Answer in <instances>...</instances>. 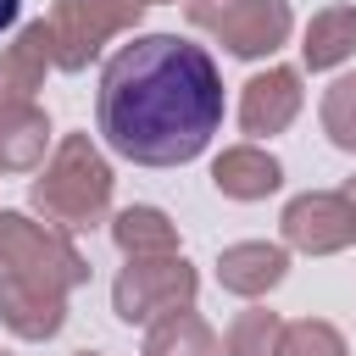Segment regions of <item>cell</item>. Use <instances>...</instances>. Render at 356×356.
<instances>
[{
    "label": "cell",
    "instance_id": "6da1fadb",
    "mask_svg": "<svg viewBox=\"0 0 356 356\" xmlns=\"http://www.w3.org/2000/svg\"><path fill=\"white\" fill-rule=\"evenodd\" d=\"M95 117L122 161L184 167L211 145L222 122L217 61L178 33H139L106 61Z\"/></svg>",
    "mask_w": 356,
    "mask_h": 356
},
{
    "label": "cell",
    "instance_id": "7a4b0ae2",
    "mask_svg": "<svg viewBox=\"0 0 356 356\" xmlns=\"http://www.w3.org/2000/svg\"><path fill=\"white\" fill-rule=\"evenodd\" d=\"M111 184H117V178H111V161L95 150V139H89V134H67V139L56 145V156L39 167L28 200H33V211H39L50 228L83 234V228H95V222L106 217Z\"/></svg>",
    "mask_w": 356,
    "mask_h": 356
},
{
    "label": "cell",
    "instance_id": "3957f363",
    "mask_svg": "<svg viewBox=\"0 0 356 356\" xmlns=\"http://www.w3.org/2000/svg\"><path fill=\"white\" fill-rule=\"evenodd\" d=\"M0 284H33L67 295L89 284V261L61 228L33 222L22 211H0Z\"/></svg>",
    "mask_w": 356,
    "mask_h": 356
},
{
    "label": "cell",
    "instance_id": "277c9868",
    "mask_svg": "<svg viewBox=\"0 0 356 356\" xmlns=\"http://www.w3.org/2000/svg\"><path fill=\"white\" fill-rule=\"evenodd\" d=\"M200 295V273L178 256H134L117 284H111V306L122 323H161L172 312H189Z\"/></svg>",
    "mask_w": 356,
    "mask_h": 356
},
{
    "label": "cell",
    "instance_id": "5b68a950",
    "mask_svg": "<svg viewBox=\"0 0 356 356\" xmlns=\"http://www.w3.org/2000/svg\"><path fill=\"white\" fill-rule=\"evenodd\" d=\"M145 0H56L50 6V50L61 72H83L117 33H134Z\"/></svg>",
    "mask_w": 356,
    "mask_h": 356
},
{
    "label": "cell",
    "instance_id": "8992f818",
    "mask_svg": "<svg viewBox=\"0 0 356 356\" xmlns=\"http://www.w3.org/2000/svg\"><path fill=\"white\" fill-rule=\"evenodd\" d=\"M184 17L200 33H211L217 44H228L234 56H245V61L273 56L295 28L289 0H189Z\"/></svg>",
    "mask_w": 356,
    "mask_h": 356
},
{
    "label": "cell",
    "instance_id": "52a82bcc",
    "mask_svg": "<svg viewBox=\"0 0 356 356\" xmlns=\"http://www.w3.org/2000/svg\"><path fill=\"white\" fill-rule=\"evenodd\" d=\"M278 228H284V245H295L306 256H334V250L356 245V211H350V200L339 189H306V195H295L284 206Z\"/></svg>",
    "mask_w": 356,
    "mask_h": 356
},
{
    "label": "cell",
    "instance_id": "ba28073f",
    "mask_svg": "<svg viewBox=\"0 0 356 356\" xmlns=\"http://www.w3.org/2000/svg\"><path fill=\"white\" fill-rule=\"evenodd\" d=\"M300 100H306L300 72H295V67H267V72H256V78L239 89V128L256 134V139L284 134V128L300 117Z\"/></svg>",
    "mask_w": 356,
    "mask_h": 356
},
{
    "label": "cell",
    "instance_id": "9c48e42d",
    "mask_svg": "<svg viewBox=\"0 0 356 356\" xmlns=\"http://www.w3.org/2000/svg\"><path fill=\"white\" fill-rule=\"evenodd\" d=\"M284 273H289V250L273 245V239H239V245H222L217 250V284L228 295L256 300V295L278 289Z\"/></svg>",
    "mask_w": 356,
    "mask_h": 356
},
{
    "label": "cell",
    "instance_id": "30bf717a",
    "mask_svg": "<svg viewBox=\"0 0 356 356\" xmlns=\"http://www.w3.org/2000/svg\"><path fill=\"white\" fill-rule=\"evenodd\" d=\"M56 67V50H50V22H28L6 50H0V106H22L33 100V89L44 83V72Z\"/></svg>",
    "mask_w": 356,
    "mask_h": 356
},
{
    "label": "cell",
    "instance_id": "8fae6325",
    "mask_svg": "<svg viewBox=\"0 0 356 356\" xmlns=\"http://www.w3.org/2000/svg\"><path fill=\"white\" fill-rule=\"evenodd\" d=\"M211 184H217V195H228V200H267V195L284 184V167H278V156L261 150V145H228V150L211 161Z\"/></svg>",
    "mask_w": 356,
    "mask_h": 356
},
{
    "label": "cell",
    "instance_id": "7c38bea8",
    "mask_svg": "<svg viewBox=\"0 0 356 356\" xmlns=\"http://www.w3.org/2000/svg\"><path fill=\"white\" fill-rule=\"evenodd\" d=\"M0 323L17 339H56L67 323V295L33 284H0Z\"/></svg>",
    "mask_w": 356,
    "mask_h": 356
},
{
    "label": "cell",
    "instance_id": "4fadbf2b",
    "mask_svg": "<svg viewBox=\"0 0 356 356\" xmlns=\"http://www.w3.org/2000/svg\"><path fill=\"white\" fill-rule=\"evenodd\" d=\"M50 145V117L22 100V106H0V172H33L44 161Z\"/></svg>",
    "mask_w": 356,
    "mask_h": 356
},
{
    "label": "cell",
    "instance_id": "5bb4252c",
    "mask_svg": "<svg viewBox=\"0 0 356 356\" xmlns=\"http://www.w3.org/2000/svg\"><path fill=\"white\" fill-rule=\"evenodd\" d=\"M350 50H356V6H323V11L306 22V33H300V61H306L312 72L339 67Z\"/></svg>",
    "mask_w": 356,
    "mask_h": 356
},
{
    "label": "cell",
    "instance_id": "9a60e30c",
    "mask_svg": "<svg viewBox=\"0 0 356 356\" xmlns=\"http://www.w3.org/2000/svg\"><path fill=\"white\" fill-rule=\"evenodd\" d=\"M111 239H117V250L128 261L134 256H178V228L156 206H122L111 217Z\"/></svg>",
    "mask_w": 356,
    "mask_h": 356
},
{
    "label": "cell",
    "instance_id": "2e32d148",
    "mask_svg": "<svg viewBox=\"0 0 356 356\" xmlns=\"http://www.w3.org/2000/svg\"><path fill=\"white\" fill-rule=\"evenodd\" d=\"M139 356H217V334H211V323L189 306V312H172V317L150 323Z\"/></svg>",
    "mask_w": 356,
    "mask_h": 356
},
{
    "label": "cell",
    "instance_id": "e0dca14e",
    "mask_svg": "<svg viewBox=\"0 0 356 356\" xmlns=\"http://www.w3.org/2000/svg\"><path fill=\"white\" fill-rule=\"evenodd\" d=\"M278 339H284V317L267 312V306H250L228 323L222 356H278Z\"/></svg>",
    "mask_w": 356,
    "mask_h": 356
},
{
    "label": "cell",
    "instance_id": "ac0fdd59",
    "mask_svg": "<svg viewBox=\"0 0 356 356\" xmlns=\"http://www.w3.org/2000/svg\"><path fill=\"white\" fill-rule=\"evenodd\" d=\"M317 117H323V134H328L339 150H356V72H345V78H334V83L323 89Z\"/></svg>",
    "mask_w": 356,
    "mask_h": 356
},
{
    "label": "cell",
    "instance_id": "d6986e66",
    "mask_svg": "<svg viewBox=\"0 0 356 356\" xmlns=\"http://www.w3.org/2000/svg\"><path fill=\"white\" fill-rule=\"evenodd\" d=\"M278 356H350L345 350V334L323 317H300V323H284V339H278Z\"/></svg>",
    "mask_w": 356,
    "mask_h": 356
},
{
    "label": "cell",
    "instance_id": "ffe728a7",
    "mask_svg": "<svg viewBox=\"0 0 356 356\" xmlns=\"http://www.w3.org/2000/svg\"><path fill=\"white\" fill-rule=\"evenodd\" d=\"M11 22H17V0H0V33H6Z\"/></svg>",
    "mask_w": 356,
    "mask_h": 356
},
{
    "label": "cell",
    "instance_id": "44dd1931",
    "mask_svg": "<svg viewBox=\"0 0 356 356\" xmlns=\"http://www.w3.org/2000/svg\"><path fill=\"white\" fill-rule=\"evenodd\" d=\"M339 195H345V200H350V211H356V178H350V184H345Z\"/></svg>",
    "mask_w": 356,
    "mask_h": 356
},
{
    "label": "cell",
    "instance_id": "7402d4cb",
    "mask_svg": "<svg viewBox=\"0 0 356 356\" xmlns=\"http://www.w3.org/2000/svg\"><path fill=\"white\" fill-rule=\"evenodd\" d=\"M72 356H100V350H72Z\"/></svg>",
    "mask_w": 356,
    "mask_h": 356
},
{
    "label": "cell",
    "instance_id": "603a6c76",
    "mask_svg": "<svg viewBox=\"0 0 356 356\" xmlns=\"http://www.w3.org/2000/svg\"><path fill=\"white\" fill-rule=\"evenodd\" d=\"M145 6H156V0H145Z\"/></svg>",
    "mask_w": 356,
    "mask_h": 356
}]
</instances>
